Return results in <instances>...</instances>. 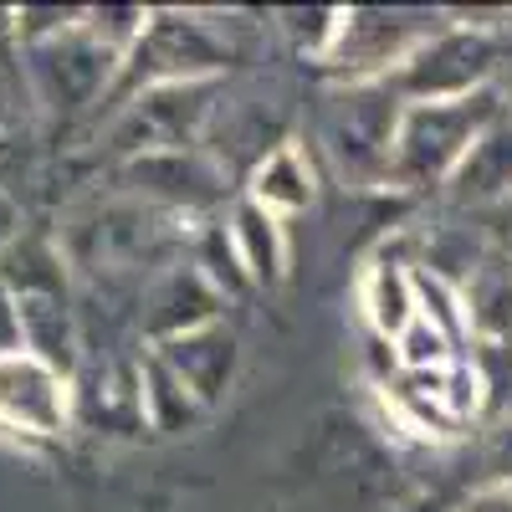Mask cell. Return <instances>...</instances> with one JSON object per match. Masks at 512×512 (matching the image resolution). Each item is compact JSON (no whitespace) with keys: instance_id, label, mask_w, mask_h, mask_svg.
<instances>
[{"instance_id":"obj_1","label":"cell","mask_w":512,"mask_h":512,"mask_svg":"<svg viewBox=\"0 0 512 512\" xmlns=\"http://www.w3.org/2000/svg\"><path fill=\"white\" fill-rule=\"evenodd\" d=\"M497 118H502V93L497 88H482L472 98H451V103H405L395 154H390V185L395 190L451 185L461 159L472 154V144Z\"/></svg>"},{"instance_id":"obj_2","label":"cell","mask_w":512,"mask_h":512,"mask_svg":"<svg viewBox=\"0 0 512 512\" xmlns=\"http://www.w3.org/2000/svg\"><path fill=\"white\" fill-rule=\"evenodd\" d=\"M497 72V41L482 26H446L436 36H425L420 47L390 72L379 77L400 103H451V98H472L492 88Z\"/></svg>"},{"instance_id":"obj_3","label":"cell","mask_w":512,"mask_h":512,"mask_svg":"<svg viewBox=\"0 0 512 512\" xmlns=\"http://www.w3.org/2000/svg\"><path fill=\"white\" fill-rule=\"evenodd\" d=\"M405 103L384 88V82H354L333 98L323 118V144L338 164V175L354 185H390V154L400 134Z\"/></svg>"},{"instance_id":"obj_4","label":"cell","mask_w":512,"mask_h":512,"mask_svg":"<svg viewBox=\"0 0 512 512\" xmlns=\"http://www.w3.org/2000/svg\"><path fill=\"white\" fill-rule=\"evenodd\" d=\"M221 62H226V47L210 31V21L180 16V11H149L139 41L123 57V82L149 93V88H164V82L216 77Z\"/></svg>"},{"instance_id":"obj_5","label":"cell","mask_w":512,"mask_h":512,"mask_svg":"<svg viewBox=\"0 0 512 512\" xmlns=\"http://www.w3.org/2000/svg\"><path fill=\"white\" fill-rule=\"evenodd\" d=\"M210 108H216V77L164 82V88H149L134 103H123V118L113 123V144L128 159L180 154V149L195 144V134L205 128Z\"/></svg>"},{"instance_id":"obj_6","label":"cell","mask_w":512,"mask_h":512,"mask_svg":"<svg viewBox=\"0 0 512 512\" xmlns=\"http://www.w3.org/2000/svg\"><path fill=\"white\" fill-rule=\"evenodd\" d=\"M169 231L149 205H98L67 226V256L93 272H128L164 256Z\"/></svg>"},{"instance_id":"obj_7","label":"cell","mask_w":512,"mask_h":512,"mask_svg":"<svg viewBox=\"0 0 512 512\" xmlns=\"http://www.w3.org/2000/svg\"><path fill=\"white\" fill-rule=\"evenodd\" d=\"M113 62L118 57L88 26H67V31H57V36H47V41L31 47V82H36V93H41L47 108L77 113V108H88L103 93Z\"/></svg>"},{"instance_id":"obj_8","label":"cell","mask_w":512,"mask_h":512,"mask_svg":"<svg viewBox=\"0 0 512 512\" xmlns=\"http://www.w3.org/2000/svg\"><path fill=\"white\" fill-rule=\"evenodd\" d=\"M67 420H72V390L62 369L26 349L0 359V425H16L31 436H62Z\"/></svg>"},{"instance_id":"obj_9","label":"cell","mask_w":512,"mask_h":512,"mask_svg":"<svg viewBox=\"0 0 512 512\" xmlns=\"http://www.w3.org/2000/svg\"><path fill=\"white\" fill-rule=\"evenodd\" d=\"M420 41L425 36L405 16H390V11H344L328 62L349 67L354 77H364V72H384V77H390L420 47Z\"/></svg>"},{"instance_id":"obj_10","label":"cell","mask_w":512,"mask_h":512,"mask_svg":"<svg viewBox=\"0 0 512 512\" xmlns=\"http://www.w3.org/2000/svg\"><path fill=\"white\" fill-rule=\"evenodd\" d=\"M169 369L185 379V390L200 400V405H216L226 395V384L236 379V364H241V344L236 333L210 323V328H195L185 338H169V344L154 349Z\"/></svg>"},{"instance_id":"obj_11","label":"cell","mask_w":512,"mask_h":512,"mask_svg":"<svg viewBox=\"0 0 512 512\" xmlns=\"http://www.w3.org/2000/svg\"><path fill=\"white\" fill-rule=\"evenodd\" d=\"M216 308H221V292L210 287V277L195 267V262H180V267H169L154 292H149V333L159 338V344H169V338H185L195 328H210L216 323Z\"/></svg>"},{"instance_id":"obj_12","label":"cell","mask_w":512,"mask_h":512,"mask_svg":"<svg viewBox=\"0 0 512 512\" xmlns=\"http://www.w3.org/2000/svg\"><path fill=\"white\" fill-rule=\"evenodd\" d=\"M123 180L134 185L139 195L159 200V205H210L221 195V169L205 164L195 149H180V154H144V159H128L123 164Z\"/></svg>"},{"instance_id":"obj_13","label":"cell","mask_w":512,"mask_h":512,"mask_svg":"<svg viewBox=\"0 0 512 512\" xmlns=\"http://www.w3.org/2000/svg\"><path fill=\"white\" fill-rule=\"evenodd\" d=\"M507 195H512V118L502 108V118L472 144V154L451 175V200L472 205V210H492Z\"/></svg>"},{"instance_id":"obj_14","label":"cell","mask_w":512,"mask_h":512,"mask_svg":"<svg viewBox=\"0 0 512 512\" xmlns=\"http://www.w3.org/2000/svg\"><path fill=\"white\" fill-rule=\"evenodd\" d=\"M461 308L487 349H512V262L507 256H482L461 282Z\"/></svg>"},{"instance_id":"obj_15","label":"cell","mask_w":512,"mask_h":512,"mask_svg":"<svg viewBox=\"0 0 512 512\" xmlns=\"http://www.w3.org/2000/svg\"><path fill=\"white\" fill-rule=\"evenodd\" d=\"M246 200L262 205L267 216H297V210L313 205V169H308V154L303 144H277L262 164L251 169V185H246Z\"/></svg>"},{"instance_id":"obj_16","label":"cell","mask_w":512,"mask_h":512,"mask_svg":"<svg viewBox=\"0 0 512 512\" xmlns=\"http://www.w3.org/2000/svg\"><path fill=\"white\" fill-rule=\"evenodd\" d=\"M226 231H231V246H236V262H241L246 282H256V287H272V282H282L287 246H282V226H277V216H267L262 205L241 200Z\"/></svg>"},{"instance_id":"obj_17","label":"cell","mask_w":512,"mask_h":512,"mask_svg":"<svg viewBox=\"0 0 512 512\" xmlns=\"http://www.w3.org/2000/svg\"><path fill=\"white\" fill-rule=\"evenodd\" d=\"M139 415H144V425H154V431H190V425L205 415V405L185 390V379L159 354H149L139 364Z\"/></svg>"},{"instance_id":"obj_18","label":"cell","mask_w":512,"mask_h":512,"mask_svg":"<svg viewBox=\"0 0 512 512\" xmlns=\"http://www.w3.org/2000/svg\"><path fill=\"white\" fill-rule=\"evenodd\" d=\"M364 313H369V323H374V333H379V338H400V333L420 318L410 267L374 262V267L364 272Z\"/></svg>"},{"instance_id":"obj_19","label":"cell","mask_w":512,"mask_h":512,"mask_svg":"<svg viewBox=\"0 0 512 512\" xmlns=\"http://www.w3.org/2000/svg\"><path fill=\"white\" fill-rule=\"evenodd\" d=\"M400 364L410 369V374H431V369H446L451 364V338L431 323V318H415L400 338Z\"/></svg>"},{"instance_id":"obj_20","label":"cell","mask_w":512,"mask_h":512,"mask_svg":"<svg viewBox=\"0 0 512 512\" xmlns=\"http://www.w3.org/2000/svg\"><path fill=\"white\" fill-rule=\"evenodd\" d=\"M338 21H344V11H287V31H292V41L303 52H313V57H328L333 52V41H338Z\"/></svg>"},{"instance_id":"obj_21","label":"cell","mask_w":512,"mask_h":512,"mask_svg":"<svg viewBox=\"0 0 512 512\" xmlns=\"http://www.w3.org/2000/svg\"><path fill=\"white\" fill-rule=\"evenodd\" d=\"M26 344H21V318H16V297L0 287V359L6 354H21Z\"/></svg>"},{"instance_id":"obj_22","label":"cell","mask_w":512,"mask_h":512,"mask_svg":"<svg viewBox=\"0 0 512 512\" xmlns=\"http://www.w3.org/2000/svg\"><path fill=\"white\" fill-rule=\"evenodd\" d=\"M461 512H512V482H492V487H482Z\"/></svg>"},{"instance_id":"obj_23","label":"cell","mask_w":512,"mask_h":512,"mask_svg":"<svg viewBox=\"0 0 512 512\" xmlns=\"http://www.w3.org/2000/svg\"><path fill=\"white\" fill-rule=\"evenodd\" d=\"M492 477L512 482V420H502L497 436H492Z\"/></svg>"},{"instance_id":"obj_24","label":"cell","mask_w":512,"mask_h":512,"mask_svg":"<svg viewBox=\"0 0 512 512\" xmlns=\"http://www.w3.org/2000/svg\"><path fill=\"white\" fill-rule=\"evenodd\" d=\"M16 231H21V210H16V200L6 190H0V251L16 246Z\"/></svg>"},{"instance_id":"obj_25","label":"cell","mask_w":512,"mask_h":512,"mask_svg":"<svg viewBox=\"0 0 512 512\" xmlns=\"http://www.w3.org/2000/svg\"><path fill=\"white\" fill-rule=\"evenodd\" d=\"M487 216H492V236H497V241H502V246L512 251V195H507L502 205H492Z\"/></svg>"},{"instance_id":"obj_26","label":"cell","mask_w":512,"mask_h":512,"mask_svg":"<svg viewBox=\"0 0 512 512\" xmlns=\"http://www.w3.org/2000/svg\"><path fill=\"white\" fill-rule=\"evenodd\" d=\"M502 108H507V118H512V77L502 82Z\"/></svg>"}]
</instances>
